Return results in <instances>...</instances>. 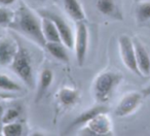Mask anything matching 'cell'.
<instances>
[{
    "instance_id": "cb8c5ba5",
    "label": "cell",
    "mask_w": 150,
    "mask_h": 136,
    "mask_svg": "<svg viewBox=\"0 0 150 136\" xmlns=\"http://www.w3.org/2000/svg\"><path fill=\"white\" fill-rule=\"evenodd\" d=\"M142 95H143V97L150 96V86L147 87V88H145L144 90H142Z\"/></svg>"
},
{
    "instance_id": "e0dca14e",
    "label": "cell",
    "mask_w": 150,
    "mask_h": 136,
    "mask_svg": "<svg viewBox=\"0 0 150 136\" xmlns=\"http://www.w3.org/2000/svg\"><path fill=\"white\" fill-rule=\"evenodd\" d=\"M96 7L101 14L110 17H117L118 9L114 0H97Z\"/></svg>"
},
{
    "instance_id": "ffe728a7",
    "label": "cell",
    "mask_w": 150,
    "mask_h": 136,
    "mask_svg": "<svg viewBox=\"0 0 150 136\" xmlns=\"http://www.w3.org/2000/svg\"><path fill=\"white\" fill-rule=\"evenodd\" d=\"M136 18L140 23L150 20V2H143L136 9Z\"/></svg>"
},
{
    "instance_id": "ba28073f",
    "label": "cell",
    "mask_w": 150,
    "mask_h": 136,
    "mask_svg": "<svg viewBox=\"0 0 150 136\" xmlns=\"http://www.w3.org/2000/svg\"><path fill=\"white\" fill-rule=\"evenodd\" d=\"M41 16H46V17L50 18L54 22L57 29H58L59 33H60L62 42L69 50L73 48V46H74V36H73L72 29L68 25V23L61 16L50 13V11H41Z\"/></svg>"
},
{
    "instance_id": "d6986e66",
    "label": "cell",
    "mask_w": 150,
    "mask_h": 136,
    "mask_svg": "<svg viewBox=\"0 0 150 136\" xmlns=\"http://www.w3.org/2000/svg\"><path fill=\"white\" fill-rule=\"evenodd\" d=\"M2 134L4 136H21L23 135V126L16 122L4 124L2 128Z\"/></svg>"
},
{
    "instance_id": "8992f818",
    "label": "cell",
    "mask_w": 150,
    "mask_h": 136,
    "mask_svg": "<svg viewBox=\"0 0 150 136\" xmlns=\"http://www.w3.org/2000/svg\"><path fill=\"white\" fill-rule=\"evenodd\" d=\"M119 53L125 66L136 75L142 76L136 61V52L134 41L127 35H121L118 38Z\"/></svg>"
},
{
    "instance_id": "4fadbf2b",
    "label": "cell",
    "mask_w": 150,
    "mask_h": 136,
    "mask_svg": "<svg viewBox=\"0 0 150 136\" xmlns=\"http://www.w3.org/2000/svg\"><path fill=\"white\" fill-rule=\"evenodd\" d=\"M64 7L68 16L75 22L86 21V14L83 7L78 0H63Z\"/></svg>"
},
{
    "instance_id": "8fae6325",
    "label": "cell",
    "mask_w": 150,
    "mask_h": 136,
    "mask_svg": "<svg viewBox=\"0 0 150 136\" xmlns=\"http://www.w3.org/2000/svg\"><path fill=\"white\" fill-rule=\"evenodd\" d=\"M105 111H108V108L103 106V105H96V106L91 107V108L84 110L83 113H81L80 115H78L77 117H75L74 121L69 125L68 130H73L76 129V128L83 127L93 117H95L97 115H99L101 113H105Z\"/></svg>"
},
{
    "instance_id": "277c9868",
    "label": "cell",
    "mask_w": 150,
    "mask_h": 136,
    "mask_svg": "<svg viewBox=\"0 0 150 136\" xmlns=\"http://www.w3.org/2000/svg\"><path fill=\"white\" fill-rule=\"evenodd\" d=\"M108 111L101 113L88 121L83 127H81V135L90 136H105L112 135V123L108 117Z\"/></svg>"
},
{
    "instance_id": "52a82bcc",
    "label": "cell",
    "mask_w": 150,
    "mask_h": 136,
    "mask_svg": "<svg viewBox=\"0 0 150 136\" xmlns=\"http://www.w3.org/2000/svg\"><path fill=\"white\" fill-rule=\"evenodd\" d=\"M143 95L138 92H131L125 95L115 108V115L117 117H127L138 109L142 102Z\"/></svg>"
},
{
    "instance_id": "484cf974",
    "label": "cell",
    "mask_w": 150,
    "mask_h": 136,
    "mask_svg": "<svg viewBox=\"0 0 150 136\" xmlns=\"http://www.w3.org/2000/svg\"><path fill=\"white\" fill-rule=\"evenodd\" d=\"M7 98H13L11 95H5V94H0V101L3 100V99H7Z\"/></svg>"
},
{
    "instance_id": "ac0fdd59",
    "label": "cell",
    "mask_w": 150,
    "mask_h": 136,
    "mask_svg": "<svg viewBox=\"0 0 150 136\" xmlns=\"http://www.w3.org/2000/svg\"><path fill=\"white\" fill-rule=\"evenodd\" d=\"M0 90L6 92H21L23 91V88L6 74L0 73Z\"/></svg>"
},
{
    "instance_id": "603a6c76",
    "label": "cell",
    "mask_w": 150,
    "mask_h": 136,
    "mask_svg": "<svg viewBox=\"0 0 150 136\" xmlns=\"http://www.w3.org/2000/svg\"><path fill=\"white\" fill-rule=\"evenodd\" d=\"M16 2V0H0V4L4 5V6H8Z\"/></svg>"
},
{
    "instance_id": "6da1fadb",
    "label": "cell",
    "mask_w": 150,
    "mask_h": 136,
    "mask_svg": "<svg viewBox=\"0 0 150 136\" xmlns=\"http://www.w3.org/2000/svg\"><path fill=\"white\" fill-rule=\"evenodd\" d=\"M8 27L21 32L22 34L35 41L38 46L45 48L46 40L42 33L41 19H39L24 3H21L15 11L13 19Z\"/></svg>"
},
{
    "instance_id": "44dd1931",
    "label": "cell",
    "mask_w": 150,
    "mask_h": 136,
    "mask_svg": "<svg viewBox=\"0 0 150 136\" xmlns=\"http://www.w3.org/2000/svg\"><path fill=\"white\" fill-rule=\"evenodd\" d=\"M15 16V11L4 6H0V25L9 26Z\"/></svg>"
},
{
    "instance_id": "5bb4252c",
    "label": "cell",
    "mask_w": 150,
    "mask_h": 136,
    "mask_svg": "<svg viewBox=\"0 0 150 136\" xmlns=\"http://www.w3.org/2000/svg\"><path fill=\"white\" fill-rule=\"evenodd\" d=\"M58 99L63 106L74 105L79 99V93L76 89L64 87L58 93Z\"/></svg>"
},
{
    "instance_id": "30bf717a",
    "label": "cell",
    "mask_w": 150,
    "mask_h": 136,
    "mask_svg": "<svg viewBox=\"0 0 150 136\" xmlns=\"http://www.w3.org/2000/svg\"><path fill=\"white\" fill-rule=\"evenodd\" d=\"M136 52V61H137L138 68L142 76L150 75V57L146 48L138 40H134Z\"/></svg>"
},
{
    "instance_id": "7402d4cb",
    "label": "cell",
    "mask_w": 150,
    "mask_h": 136,
    "mask_svg": "<svg viewBox=\"0 0 150 136\" xmlns=\"http://www.w3.org/2000/svg\"><path fill=\"white\" fill-rule=\"evenodd\" d=\"M21 115V109L18 108V107H11V108H8L6 111H4L2 117V122L3 124H8L11 123V122H16V120L20 117Z\"/></svg>"
},
{
    "instance_id": "9a60e30c",
    "label": "cell",
    "mask_w": 150,
    "mask_h": 136,
    "mask_svg": "<svg viewBox=\"0 0 150 136\" xmlns=\"http://www.w3.org/2000/svg\"><path fill=\"white\" fill-rule=\"evenodd\" d=\"M63 42H46L45 48L54 58L62 62H69V56Z\"/></svg>"
},
{
    "instance_id": "5b68a950",
    "label": "cell",
    "mask_w": 150,
    "mask_h": 136,
    "mask_svg": "<svg viewBox=\"0 0 150 136\" xmlns=\"http://www.w3.org/2000/svg\"><path fill=\"white\" fill-rule=\"evenodd\" d=\"M88 46V29L84 21L76 22V32L74 36V50L78 66H82L86 58Z\"/></svg>"
},
{
    "instance_id": "9c48e42d",
    "label": "cell",
    "mask_w": 150,
    "mask_h": 136,
    "mask_svg": "<svg viewBox=\"0 0 150 136\" xmlns=\"http://www.w3.org/2000/svg\"><path fill=\"white\" fill-rule=\"evenodd\" d=\"M17 50V42L9 38L0 37V66L11 65Z\"/></svg>"
},
{
    "instance_id": "4316f807",
    "label": "cell",
    "mask_w": 150,
    "mask_h": 136,
    "mask_svg": "<svg viewBox=\"0 0 150 136\" xmlns=\"http://www.w3.org/2000/svg\"><path fill=\"white\" fill-rule=\"evenodd\" d=\"M38 1H46V0H38Z\"/></svg>"
},
{
    "instance_id": "7c38bea8",
    "label": "cell",
    "mask_w": 150,
    "mask_h": 136,
    "mask_svg": "<svg viewBox=\"0 0 150 136\" xmlns=\"http://www.w3.org/2000/svg\"><path fill=\"white\" fill-rule=\"evenodd\" d=\"M41 29L46 42H62L54 22L46 16H41Z\"/></svg>"
},
{
    "instance_id": "7a4b0ae2",
    "label": "cell",
    "mask_w": 150,
    "mask_h": 136,
    "mask_svg": "<svg viewBox=\"0 0 150 136\" xmlns=\"http://www.w3.org/2000/svg\"><path fill=\"white\" fill-rule=\"evenodd\" d=\"M122 78V74L119 72L111 70L101 72L93 85V94L96 101L99 103L108 102Z\"/></svg>"
},
{
    "instance_id": "3957f363",
    "label": "cell",
    "mask_w": 150,
    "mask_h": 136,
    "mask_svg": "<svg viewBox=\"0 0 150 136\" xmlns=\"http://www.w3.org/2000/svg\"><path fill=\"white\" fill-rule=\"evenodd\" d=\"M11 68L28 87L34 86L33 66L30 53L25 46L18 44V50L11 63Z\"/></svg>"
},
{
    "instance_id": "2e32d148",
    "label": "cell",
    "mask_w": 150,
    "mask_h": 136,
    "mask_svg": "<svg viewBox=\"0 0 150 136\" xmlns=\"http://www.w3.org/2000/svg\"><path fill=\"white\" fill-rule=\"evenodd\" d=\"M54 80V73L50 69L45 68L40 73V80H39V87H38V93H37V100L41 98L44 95V93L48 90L50 85L52 84Z\"/></svg>"
},
{
    "instance_id": "d4e9b609",
    "label": "cell",
    "mask_w": 150,
    "mask_h": 136,
    "mask_svg": "<svg viewBox=\"0 0 150 136\" xmlns=\"http://www.w3.org/2000/svg\"><path fill=\"white\" fill-rule=\"evenodd\" d=\"M3 113H4V109H3L2 104H1V103H0V122H1V120H2Z\"/></svg>"
}]
</instances>
